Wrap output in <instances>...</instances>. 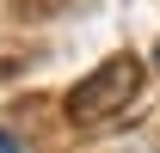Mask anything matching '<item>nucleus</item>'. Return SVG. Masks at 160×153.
I'll return each mask as SVG.
<instances>
[{
	"instance_id": "1",
	"label": "nucleus",
	"mask_w": 160,
	"mask_h": 153,
	"mask_svg": "<svg viewBox=\"0 0 160 153\" xmlns=\"http://www.w3.org/2000/svg\"><path fill=\"white\" fill-rule=\"evenodd\" d=\"M136 86H142V61L136 55H111L68 92V116L74 123H105V116H117L136 98Z\"/></svg>"
},
{
	"instance_id": "2",
	"label": "nucleus",
	"mask_w": 160,
	"mask_h": 153,
	"mask_svg": "<svg viewBox=\"0 0 160 153\" xmlns=\"http://www.w3.org/2000/svg\"><path fill=\"white\" fill-rule=\"evenodd\" d=\"M0 153H19V141H12V135H6V129H0Z\"/></svg>"
},
{
	"instance_id": "3",
	"label": "nucleus",
	"mask_w": 160,
	"mask_h": 153,
	"mask_svg": "<svg viewBox=\"0 0 160 153\" xmlns=\"http://www.w3.org/2000/svg\"><path fill=\"white\" fill-rule=\"evenodd\" d=\"M154 67H160V43H154Z\"/></svg>"
}]
</instances>
